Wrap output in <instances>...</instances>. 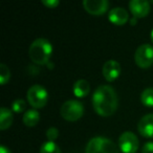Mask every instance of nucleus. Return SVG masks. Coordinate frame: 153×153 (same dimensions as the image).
Wrapping results in <instances>:
<instances>
[{"instance_id": "4be33fe9", "label": "nucleus", "mask_w": 153, "mask_h": 153, "mask_svg": "<svg viewBox=\"0 0 153 153\" xmlns=\"http://www.w3.org/2000/svg\"><path fill=\"white\" fill-rule=\"evenodd\" d=\"M42 3L45 7H48V9H53V7H56L57 5H59L60 2L58 0H43Z\"/></svg>"}, {"instance_id": "20e7f679", "label": "nucleus", "mask_w": 153, "mask_h": 153, "mask_svg": "<svg viewBox=\"0 0 153 153\" xmlns=\"http://www.w3.org/2000/svg\"><path fill=\"white\" fill-rule=\"evenodd\" d=\"M62 117L66 121L76 122L82 117L84 113V106L80 101L68 100L62 105L60 110Z\"/></svg>"}, {"instance_id": "ddd939ff", "label": "nucleus", "mask_w": 153, "mask_h": 153, "mask_svg": "<svg viewBox=\"0 0 153 153\" xmlns=\"http://www.w3.org/2000/svg\"><path fill=\"white\" fill-rule=\"evenodd\" d=\"M90 91V85L86 80H78L74 84V94L78 98H84Z\"/></svg>"}, {"instance_id": "0eeeda50", "label": "nucleus", "mask_w": 153, "mask_h": 153, "mask_svg": "<svg viewBox=\"0 0 153 153\" xmlns=\"http://www.w3.org/2000/svg\"><path fill=\"white\" fill-rule=\"evenodd\" d=\"M140 142L133 132L125 131L119 138V148L123 153H135L138 150Z\"/></svg>"}, {"instance_id": "9d476101", "label": "nucleus", "mask_w": 153, "mask_h": 153, "mask_svg": "<svg viewBox=\"0 0 153 153\" xmlns=\"http://www.w3.org/2000/svg\"><path fill=\"white\" fill-rule=\"evenodd\" d=\"M103 76L106 81L112 82L117 80L121 74V65L115 60H109L103 66Z\"/></svg>"}, {"instance_id": "7ed1b4c3", "label": "nucleus", "mask_w": 153, "mask_h": 153, "mask_svg": "<svg viewBox=\"0 0 153 153\" xmlns=\"http://www.w3.org/2000/svg\"><path fill=\"white\" fill-rule=\"evenodd\" d=\"M85 153H119V148L109 138L96 136L88 142Z\"/></svg>"}, {"instance_id": "f3484780", "label": "nucleus", "mask_w": 153, "mask_h": 153, "mask_svg": "<svg viewBox=\"0 0 153 153\" xmlns=\"http://www.w3.org/2000/svg\"><path fill=\"white\" fill-rule=\"evenodd\" d=\"M140 102L147 107H153V88H147L140 94Z\"/></svg>"}, {"instance_id": "6ab92c4d", "label": "nucleus", "mask_w": 153, "mask_h": 153, "mask_svg": "<svg viewBox=\"0 0 153 153\" xmlns=\"http://www.w3.org/2000/svg\"><path fill=\"white\" fill-rule=\"evenodd\" d=\"M26 108V103L24 100L22 99H17L13 102L12 104V109H13L15 112L17 113H20V112H23Z\"/></svg>"}, {"instance_id": "6e6552de", "label": "nucleus", "mask_w": 153, "mask_h": 153, "mask_svg": "<svg viewBox=\"0 0 153 153\" xmlns=\"http://www.w3.org/2000/svg\"><path fill=\"white\" fill-rule=\"evenodd\" d=\"M82 4L88 13L96 16L104 14L109 7L107 0H84Z\"/></svg>"}, {"instance_id": "1a4fd4ad", "label": "nucleus", "mask_w": 153, "mask_h": 153, "mask_svg": "<svg viewBox=\"0 0 153 153\" xmlns=\"http://www.w3.org/2000/svg\"><path fill=\"white\" fill-rule=\"evenodd\" d=\"M129 9L133 17L144 18L150 12V2L146 0H131L129 2Z\"/></svg>"}, {"instance_id": "5701e85b", "label": "nucleus", "mask_w": 153, "mask_h": 153, "mask_svg": "<svg viewBox=\"0 0 153 153\" xmlns=\"http://www.w3.org/2000/svg\"><path fill=\"white\" fill-rule=\"evenodd\" d=\"M0 153H11L9 148H7L5 146H1L0 147Z\"/></svg>"}, {"instance_id": "dca6fc26", "label": "nucleus", "mask_w": 153, "mask_h": 153, "mask_svg": "<svg viewBox=\"0 0 153 153\" xmlns=\"http://www.w3.org/2000/svg\"><path fill=\"white\" fill-rule=\"evenodd\" d=\"M40 153H61V150L55 142L47 140L41 145Z\"/></svg>"}, {"instance_id": "412c9836", "label": "nucleus", "mask_w": 153, "mask_h": 153, "mask_svg": "<svg viewBox=\"0 0 153 153\" xmlns=\"http://www.w3.org/2000/svg\"><path fill=\"white\" fill-rule=\"evenodd\" d=\"M142 153H153V142H147L143 146Z\"/></svg>"}, {"instance_id": "f8f14e48", "label": "nucleus", "mask_w": 153, "mask_h": 153, "mask_svg": "<svg viewBox=\"0 0 153 153\" xmlns=\"http://www.w3.org/2000/svg\"><path fill=\"white\" fill-rule=\"evenodd\" d=\"M108 19L115 25H124L129 20V15L124 7H114L109 12Z\"/></svg>"}, {"instance_id": "9b49d317", "label": "nucleus", "mask_w": 153, "mask_h": 153, "mask_svg": "<svg viewBox=\"0 0 153 153\" xmlns=\"http://www.w3.org/2000/svg\"><path fill=\"white\" fill-rule=\"evenodd\" d=\"M137 129L144 137L153 138V113L144 115L140 120Z\"/></svg>"}, {"instance_id": "f257e3e1", "label": "nucleus", "mask_w": 153, "mask_h": 153, "mask_svg": "<svg viewBox=\"0 0 153 153\" xmlns=\"http://www.w3.org/2000/svg\"><path fill=\"white\" fill-rule=\"evenodd\" d=\"M119 105L115 90L109 85H101L92 94V106L101 117H109L115 112Z\"/></svg>"}, {"instance_id": "2eb2a0df", "label": "nucleus", "mask_w": 153, "mask_h": 153, "mask_svg": "<svg viewBox=\"0 0 153 153\" xmlns=\"http://www.w3.org/2000/svg\"><path fill=\"white\" fill-rule=\"evenodd\" d=\"M13 113L10 109L2 107L1 111H0V129L5 130L7 128L11 127L12 123H13Z\"/></svg>"}, {"instance_id": "aec40b11", "label": "nucleus", "mask_w": 153, "mask_h": 153, "mask_svg": "<svg viewBox=\"0 0 153 153\" xmlns=\"http://www.w3.org/2000/svg\"><path fill=\"white\" fill-rule=\"evenodd\" d=\"M46 136H47V138H48V140L55 142V140H57L58 136H59V130L55 127L48 128L46 131Z\"/></svg>"}, {"instance_id": "4468645a", "label": "nucleus", "mask_w": 153, "mask_h": 153, "mask_svg": "<svg viewBox=\"0 0 153 153\" xmlns=\"http://www.w3.org/2000/svg\"><path fill=\"white\" fill-rule=\"evenodd\" d=\"M40 120V114L36 109H28L25 111L22 117V122L27 127H35Z\"/></svg>"}, {"instance_id": "393cba45", "label": "nucleus", "mask_w": 153, "mask_h": 153, "mask_svg": "<svg viewBox=\"0 0 153 153\" xmlns=\"http://www.w3.org/2000/svg\"><path fill=\"white\" fill-rule=\"evenodd\" d=\"M150 39H151V42L153 43V28H152V30H151V33H150Z\"/></svg>"}, {"instance_id": "a211bd4d", "label": "nucleus", "mask_w": 153, "mask_h": 153, "mask_svg": "<svg viewBox=\"0 0 153 153\" xmlns=\"http://www.w3.org/2000/svg\"><path fill=\"white\" fill-rule=\"evenodd\" d=\"M11 72L5 64H0V83L1 85H5L7 82L10 80Z\"/></svg>"}, {"instance_id": "b1692460", "label": "nucleus", "mask_w": 153, "mask_h": 153, "mask_svg": "<svg viewBox=\"0 0 153 153\" xmlns=\"http://www.w3.org/2000/svg\"><path fill=\"white\" fill-rule=\"evenodd\" d=\"M136 22H137V18L132 17L131 19H130V24H131V25H135Z\"/></svg>"}, {"instance_id": "f03ea898", "label": "nucleus", "mask_w": 153, "mask_h": 153, "mask_svg": "<svg viewBox=\"0 0 153 153\" xmlns=\"http://www.w3.org/2000/svg\"><path fill=\"white\" fill-rule=\"evenodd\" d=\"M30 58L34 63L38 65L47 64L53 53V45L47 39H36L30 46Z\"/></svg>"}, {"instance_id": "423d86ee", "label": "nucleus", "mask_w": 153, "mask_h": 153, "mask_svg": "<svg viewBox=\"0 0 153 153\" xmlns=\"http://www.w3.org/2000/svg\"><path fill=\"white\" fill-rule=\"evenodd\" d=\"M134 61L140 68H149L153 64V46L143 44L135 51Z\"/></svg>"}, {"instance_id": "39448f33", "label": "nucleus", "mask_w": 153, "mask_h": 153, "mask_svg": "<svg viewBox=\"0 0 153 153\" xmlns=\"http://www.w3.org/2000/svg\"><path fill=\"white\" fill-rule=\"evenodd\" d=\"M27 101L34 108H42L46 105L48 94L41 85H33L27 91Z\"/></svg>"}]
</instances>
